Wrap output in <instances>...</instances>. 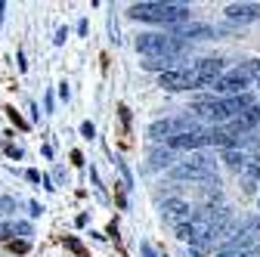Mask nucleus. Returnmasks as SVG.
<instances>
[{"instance_id":"f257e3e1","label":"nucleus","mask_w":260,"mask_h":257,"mask_svg":"<svg viewBox=\"0 0 260 257\" xmlns=\"http://www.w3.org/2000/svg\"><path fill=\"white\" fill-rule=\"evenodd\" d=\"M189 7L186 4H161V0H149V4H134L130 16L140 22H165V25H177L189 19Z\"/></svg>"},{"instance_id":"f03ea898","label":"nucleus","mask_w":260,"mask_h":257,"mask_svg":"<svg viewBox=\"0 0 260 257\" xmlns=\"http://www.w3.org/2000/svg\"><path fill=\"white\" fill-rule=\"evenodd\" d=\"M257 75H260V59H248L245 66H239V69H233V72H226V75L214 84V90L223 93V96H239V93H245L248 81L257 78Z\"/></svg>"},{"instance_id":"7ed1b4c3","label":"nucleus","mask_w":260,"mask_h":257,"mask_svg":"<svg viewBox=\"0 0 260 257\" xmlns=\"http://www.w3.org/2000/svg\"><path fill=\"white\" fill-rule=\"evenodd\" d=\"M214 168H217L214 158H208V155L199 152V155L186 158V162L174 165V168H171V177H174V180H211V177H217Z\"/></svg>"},{"instance_id":"20e7f679","label":"nucleus","mask_w":260,"mask_h":257,"mask_svg":"<svg viewBox=\"0 0 260 257\" xmlns=\"http://www.w3.org/2000/svg\"><path fill=\"white\" fill-rule=\"evenodd\" d=\"M186 75L192 81V90L195 87H214L223 78V59H202L192 69H186Z\"/></svg>"},{"instance_id":"39448f33","label":"nucleus","mask_w":260,"mask_h":257,"mask_svg":"<svg viewBox=\"0 0 260 257\" xmlns=\"http://www.w3.org/2000/svg\"><path fill=\"white\" fill-rule=\"evenodd\" d=\"M205 146H211V127H199V131H189V134L168 140V149H186V152L205 149Z\"/></svg>"},{"instance_id":"423d86ee","label":"nucleus","mask_w":260,"mask_h":257,"mask_svg":"<svg viewBox=\"0 0 260 257\" xmlns=\"http://www.w3.org/2000/svg\"><path fill=\"white\" fill-rule=\"evenodd\" d=\"M161 214H165V220L174 223L177 230L186 227V223L192 220V208H189V202H183V199H168L165 205H161Z\"/></svg>"},{"instance_id":"0eeeda50","label":"nucleus","mask_w":260,"mask_h":257,"mask_svg":"<svg viewBox=\"0 0 260 257\" xmlns=\"http://www.w3.org/2000/svg\"><path fill=\"white\" fill-rule=\"evenodd\" d=\"M226 19L239 22V25L257 22L260 19V4H230V7H226Z\"/></svg>"},{"instance_id":"6e6552de","label":"nucleus","mask_w":260,"mask_h":257,"mask_svg":"<svg viewBox=\"0 0 260 257\" xmlns=\"http://www.w3.org/2000/svg\"><path fill=\"white\" fill-rule=\"evenodd\" d=\"M248 109H254V96L251 93H239V96H226L223 100V115L226 118H239Z\"/></svg>"},{"instance_id":"1a4fd4ad","label":"nucleus","mask_w":260,"mask_h":257,"mask_svg":"<svg viewBox=\"0 0 260 257\" xmlns=\"http://www.w3.org/2000/svg\"><path fill=\"white\" fill-rule=\"evenodd\" d=\"M158 81H161V87H165V90H174V93H180V90H192V81H189L186 69H171V72L161 75Z\"/></svg>"},{"instance_id":"9d476101","label":"nucleus","mask_w":260,"mask_h":257,"mask_svg":"<svg viewBox=\"0 0 260 257\" xmlns=\"http://www.w3.org/2000/svg\"><path fill=\"white\" fill-rule=\"evenodd\" d=\"M214 35H217V31L211 25H183V28L174 31V38H180L183 44H189V41H205V38H214Z\"/></svg>"},{"instance_id":"9b49d317","label":"nucleus","mask_w":260,"mask_h":257,"mask_svg":"<svg viewBox=\"0 0 260 257\" xmlns=\"http://www.w3.org/2000/svg\"><path fill=\"white\" fill-rule=\"evenodd\" d=\"M239 177H242V186H245V192L251 196V192L260 186V158H248V165L239 171Z\"/></svg>"},{"instance_id":"f8f14e48","label":"nucleus","mask_w":260,"mask_h":257,"mask_svg":"<svg viewBox=\"0 0 260 257\" xmlns=\"http://www.w3.org/2000/svg\"><path fill=\"white\" fill-rule=\"evenodd\" d=\"M192 112L195 115H205L208 121H226V115H223V100H199L192 106Z\"/></svg>"},{"instance_id":"ddd939ff","label":"nucleus","mask_w":260,"mask_h":257,"mask_svg":"<svg viewBox=\"0 0 260 257\" xmlns=\"http://www.w3.org/2000/svg\"><path fill=\"white\" fill-rule=\"evenodd\" d=\"M248 158H254V155H248V152H242L239 146H230V149H223V162H226V165H230V168H233L236 174H239V171H242V168L248 165Z\"/></svg>"},{"instance_id":"4468645a","label":"nucleus","mask_w":260,"mask_h":257,"mask_svg":"<svg viewBox=\"0 0 260 257\" xmlns=\"http://www.w3.org/2000/svg\"><path fill=\"white\" fill-rule=\"evenodd\" d=\"M149 165L155 168V171H161V168H174V149H155L152 155H149Z\"/></svg>"},{"instance_id":"2eb2a0df","label":"nucleus","mask_w":260,"mask_h":257,"mask_svg":"<svg viewBox=\"0 0 260 257\" xmlns=\"http://www.w3.org/2000/svg\"><path fill=\"white\" fill-rule=\"evenodd\" d=\"M257 254H260V248H223L214 257H257Z\"/></svg>"},{"instance_id":"dca6fc26","label":"nucleus","mask_w":260,"mask_h":257,"mask_svg":"<svg viewBox=\"0 0 260 257\" xmlns=\"http://www.w3.org/2000/svg\"><path fill=\"white\" fill-rule=\"evenodd\" d=\"M171 62H174V59H146L143 66L152 69V72H161V75H165V72H171Z\"/></svg>"},{"instance_id":"f3484780","label":"nucleus","mask_w":260,"mask_h":257,"mask_svg":"<svg viewBox=\"0 0 260 257\" xmlns=\"http://www.w3.org/2000/svg\"><path fill=\"white\" fill-rule=\"evenodd\" d=\"M220 180L217 177H211V180H205V196H208V202H214V199H220Z\"/></svg>"},{"instance_id":"a211bd4d","label":"nucleus","mask_w":260,"mask_h":257,"mask_svg":"<svg viewBox=\"0 0 260 257\" xmlns=\"http://www.w3.org/2000/svg\"><path fill=\"white\" fill-rule=\"evenodd\" d=\"M13 233H19V236H31V227H28V223H16Z\"/></svg>"},{"instance_id":"6ab92c4d","label":"nucleus","mask_w":260,"mask_h":257,"mask_svg":"<svg viewBox=\"0 0 260 257\" xmlns=\"http://www.w3.org/2000/svg\"><path fill=\"white\" fill-rule=\"evenodd\" d=\"M81 134H84V137H87V140H90V137H93V124H90V121H84V124H81Z\"/></svg>"},{"instance_id":"aec40b11","label":"nucleus","mask_w":260,"mask_h":257,"mask_svg":"<svg viewBox=\"0 0 260 257\" xmlns=\"http://www.w3.org/2000/svg\"><path fill=\"white\" fill-rule=\"evenodd\" d=\"M143 257H158V254H155V248H152L149 242H143Z\"/></svg>"},{"instance_id":"412c9836","label":"nucleus","mask_w":260,"mask_h":257,"mask_svg":"<svg viewBox=\"0 0 260 257\" xmlns=\"http://www.w3.org/2000/svg\"><path fill=\"white\" fill-rule=\"evenodd\" d=\"M257 87H260V75H257Z\"/></svg>"},{"instance_id":"4be33fe9","label":"nucleus","mask_w":260,"mask_h":257,"mask_svg":"<svg viewBox=\"0 0 260 257\" xmlns=\"http://www.w3.org/2000/svg\"><path fill=\"white\" fill-rule=\"evenodd\" d=\"M257 115H260V106H257Z\"/></svg>"}]
</instances>
